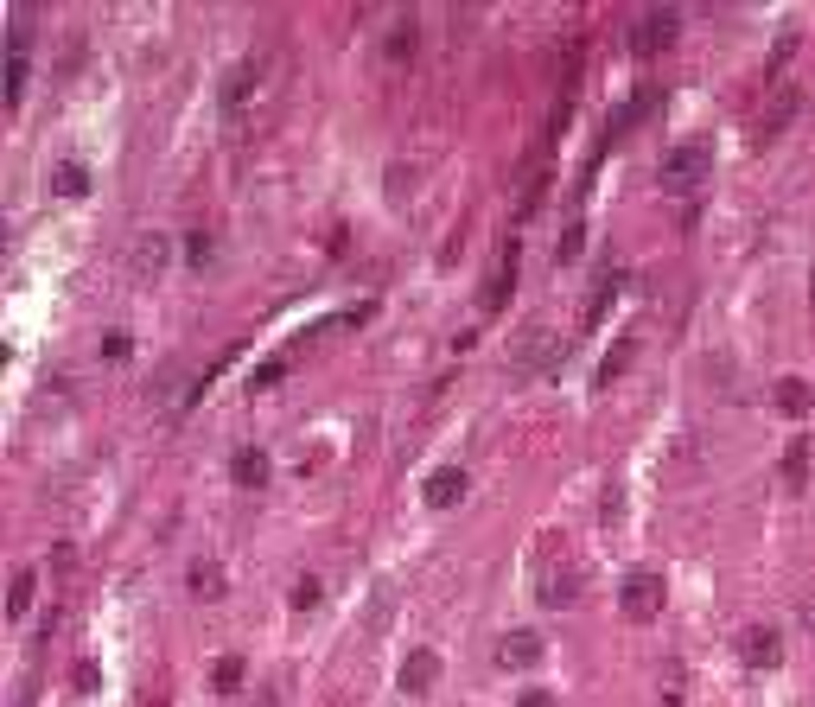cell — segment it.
<instances>
[{
    "label": "cell",
    "mask_w": 815,
    "mask_h": 707,
    "mask_svg": "<svg viewBox=\"0 0 815 707\" xmlns=\"http://www.w3.org/2000/svg\"><path fill=\"white\" fill-rule=\"evenodd\" d=\"M554 357H561V332H554V325H523L516 344H510V376L529 383V376H542Z\"/></svg>",
    "instance_id": "obj_1"
},
{
    "label": "cell",
    "mask_w": 815,
    "mask_h": 707,
    "mask_svg": "<svg viewBox=\"0 0 815 707\" xmlns=\"http://www.w3.org/2000/svg\"><path fill=\"white\" fill-rule=\"evenodd\" d=\"M631 51L637 58H650V51H669L675 39H682V7H644V13H631Z\"/></svg>",
    "instance_id": "obj_2"
},
{
    "label": "cell",
    "mask_w": 815,
    "mask_h": 707,
    "mask_svg": "<svg viewBox=\"0 0 815 707\" xmlns=\"http://www.w3.org/2000/svg\"><path fill=\"white\" fill-rule=\"evenodd\" d=\"M656 185H663V192H695V185H707V147L701 141L669 147L663 160H656Z\"/></svg>",
    "instance_id": "obj_3"
},
{
    "label": "cell",
    "mask_w": 815,
    "mask_h": 707,
    "mask_svg": "<svg viewBox=\"0 0 815 707\" xmlns=\"http://www.w3.org/2000/svg\"><path fill=\"white\" fill-rule=\"evenodd\" d=\"M618 606H624V618H637V625H644V618L663 612V580H656L650 567H631L624 586H618Z\"/></svg>",
    "instance_id": "obj_4"
},
{
    "label": "cell",
    "mask_w": 815,
    "mask_h": 707,
    "mask_svg": "<svg viewBox=\"0 0 815 707\" xmlns=\"http://www.w3.org/2000/svg\"><path fill=\"white\" fill-rule=\"evenodd\" d=\"M656 102H663L656 90H631V96H624L612 115H605V134H599V147H618V141H624L631 128H644L650 115H656Z\"/></svg>",
    "instance_id": "obj_5"
},
{
    "label": "cell",
    "mask_w": 815,
    "mask_h": 707,
    "mask_svg": "<svg viewBox=\"0 0 815 707\" xmlns=\"http://www.w3.org/2000/svg\"><path fill=\"white\" fill-rule=\"evenodd\" d=\"M796 115H803V90L796 83H784V90H771V102H765V115H758V147H771L777 134H784Z\"/></svg>",
    "instance_id": "obj_6"
},
{
    "label": "cell",
    "mask_w": 815,
    "mask_h": 707,
    "mask_svg": "<svg viewBox=\"0 0 815 707\" xmlns=\"http://www.w3.org/2000/svg\"><path fill=\"white\" fill-rule=\"evenodd\" d=\"M516 293V243H504V255L491 262V274H484V287H478V313H497Z\"/></svg>",
    "instance_id": "obj_7"
},
{
    "label": "cell",
    "mask_w": 815,
    "mask_h": 707,
    "mask_svg": "<svg viewBox=\"0 0 815 707\" xmlns=\"http://www.w3.org/2000/svg\"><path fill=\"white\" fill-rule=\"evenodd\" d=\"M440 682V650H408L402 657V669H395V688H402V695H427V688Z\"/></svg>",
    "instance_id": "obj_8"
},
{
    "label": "cell",
    "mask_w": 815,
    "mask_h": 707,
    "mask_svg": "<svg viewBox=\"0 0 815 707\" xmlns=\"http://www.w3.org/2000/svg\"><path fill=\"white\" fill-rule=\"evenodd\" d=\"M255 83H262V64H255V58H242V64H230V77H223L217 83V102H223V109H242V102H249L255 96Z\"/></svg>",
    "instance_id": "obj_9"
},
{
    "label": "cell",
    "mask_w": 815,
    "mask_h": 707,
    "mask_svg": "<svg viewBox=\"0 0 815 707\" xmlns=\"http://www.w3.org/2000/svg\"><path fill=\"white\" fill-rule=\"evenodd\" d=\"M268 472H274V465H268L262 446H236V453H230V478H236L242 491H262V485H268Z\"/></svg>",
    "instance_id": "obj_10"
},
{
    "label": "cell",
    "mask_w": 815,
    "mask_h": 707,
    "mask_svg": "<svg viewBox=\"0 0 815 707\" xmlns=\"http://www.w3.org/2000/svg\"><path fill=\"white\" fill-rule=\"evenodd\" d=\"M739 650H745V663H752V669H777V663H784V637H777L771 625H752Z\"/></svg>",
    "instance_id": "obj_11"
},
{
    "label": "cell",
    "mask_w": 815,
    "mask_h": 707,
    "mask_svg": "<svg viewBox=\"0 0 815 707\" xmlns=\"http://www.w3.org/2000/svg\"><path fill=\"white\" fill-rule=\"evenodd\" d=\"M497 663H504V669L542 663V637H535V631H504V644H497Z\"/></svg>",
    "instance_id": "obj_12"
},
{
    "label": "cell",
    "mask_w": 815,
    "mask_h": 707,
    "mask_svg": "<svg viewBox=\"0 0 815 707\" xmlns=\"http://www.w3.org/2000/svg\"><path fill=\"white\" fill-rule=\"evenodd\" d=\"M574 599H580V574L574 567H548L542 574V606L561 612V606H574Z\"/></svg>",
    "instance_id": "obj_13"
},
{
    "label": "cell",
    "mask_w": 815,
    "mask_h": 707,
    "mask_svg": "<svg viewBox=\"0 0 815 707\" xmlns=\"http://www.w3.org/2000/svg\"><path fill=\"white\" fill-rule=\"evenodd\" d=\"M459 497H465V472H459V465H440V472L427 478V504L433 510H453Z\"/></svg>",
    "instance_id": "obj_14"
},
{
    "label": "cell",
    "mask_w": 815,
    "mask_h": 707,
    "mask_svg": "<svg viewBox=\"0 0 815 707\" xmlns=\"http://www.w3.org/2000/svg\"><path fill=\"white\" fill-rule=\"evenodd\" d=\"M414 45H421V26H414V20H395V26L383 32V58H389V64H408Z\"/></svg>",
    "instance_id": "obj_15"
},
{
    "label": "cell",
    "mask_w": 815,
    "mask_h": 707,
    "mask_svg": "<svg viewBox=\"0 0 815 707\" xmlns=\"http://www.w3.org/2000/svg\"><path fill=\"white\" fill-rule=\"evenodd\" d=\"M185 586H192V599H204V606H211V599H223V567L217 561H192V574H185Z\"/></svg>",
    "instance_id": "obj_16"
},
{
    "label": "cell",
    "mask_w": 815,
    "mask_h": 707,
    "mask_svg": "<svg viewBox=\"0 0 815 707\" xmlns=\"http://www.w3.org/2000/svg\"><path fill=\"white\" fill-rule=\"evenodd\" d=\"M771 402H777V408H784V415H790V421H803V415H809V402H815V395H809V383H803V376H784V383H777V389H771Z\"/></svg>",
    "instance_id": "obj_17"
},
{
    "label": "cell",
    "mask_w": 815,
    "mask_h": 707,
    "mask_svg": "<svg viewBox=\"0 0 815 707\" xmlns=\"http://www.w3.org/2000/svg\"><path fill=\"white\" fill-rule=\"evenodd\" d=\"M32 593H39V574L20 567V574L7 580V618H26V612H32Z\"/></svg>",
    "instance_id": "obj_18"
},
{
    "label": "cell",
    "mask_w": 815,
    "mask_h": 707,
    "mask_svg": "<svg viewBox=\"0 0 815 707\" xmlns=\"http://www.w3.org/2000/svg\"><path fill=\"white\" fill-rule=\"evenodd\" d=\"M90 192V172H83L77 160H64L58 172H51V198H83Z\"/></svg>",
    "instance_id": "obj_19"
},
{
    "label": "cell",
    "mask_w": 815,
    "mask_h": 707,
    "mask_svg": "<svg viewBox=\"0 0 815 707\" xmlns=\"http://www.w3.org/2000/svg\"><path fill=\"white\" fill-rule=\"evenodd\" d=\"M166 249H172L166 236H153V230H147L141 243H134V268H141V274H160V268H166Z\"/></svg>",
    "instance_id": "obj_20"
},
{
    "label": "cell",
    "mask_w": 815,
    "mask_h": 707,
    "mask_svg": "<svg viewBox=\"0 0 815 707\" xmlns=\"http://www.w3.org/2000/svg\"><path fill=\"white\" fill-rule=\"evenodd\" d=\"M7 109H20V96H26V51H7Z\"/></svg>",
    "instance_id": "obj_21"
},
{
    "label": "cell",
    "mask_w": 815,
    "mask_h": 707,
    "mask_svg": "<svg viewBox=\"0 0 815 707\" xmlns=\"http://www.w3.org/2000/svg\"><path fill=\"white\" fill-rule=\"evenodd\" d=\"M809 478V440H790L784 446V485H803Z\"/></svg>",
    "instance_id": "obj_22"
},
{
    "label": "cell",
    "mask_w": 815,
    "mask_h": 707,
    "mask_svg": "<svg viewBox=\"0 0 815 707\" xmlns=\"http://www.w3.org/2000/svg\"><path fill=\"white\" fill-rule=\"evenodd\" d=\"M242 676H249V669H242V657H223V663L211 669V688H217V695H236Z\"/></svg>",
    "instance_id": "obj_23"
},
{
    "label": "cell",
    "mask_w": 815,
    "mask_h": 707,
    "mask_svg": "<svg viewBox=\"0 0 815 707\" xmlns=\"http://www.w3.org/2000/svg\"><path fill=\"white\" fill-rule=\"evenodd\" d=\"M796 45H803V32H777V45H771V64H765L771 77H777V71H784V64L796 58Z\"/></svg>",
    "instance_id": "obj_24"
},
{
    "label": "cell",
    "mask_w": 815,
    "mask_h": 707,
    "mask_svg": "<svg viewBox=\"0 0 815 707\" xmlns=\"http://www.w3.org/2000/svg\"><path fill=\"white\" fill-rule=\"evenodd\" d=\"M287 606H293V612H312V606H319V580L300 574V580H293V593H287Z\"/></svg>",
    "instance_id": "obj_25"
},
{
    "label": "cell",
    "mask_w": 815,
    "mask_h": 707,
    "mask_svg": "<svg viewBox=\"0 0 815 707\" xmlns=\"http://www.w3.org/2000/svg\"><path fill=\"white\" fill-rule=\"evenodd\" d=\"M580 249H586V223L574 217V223L561 230V249H554V255H561V262H580Z\"/></svg>",
    "instance_id": "obj_26"
},
{
    "label": "cell",
    "mask_w": 815,
    "mask_h": 707,
    "mask_svg": "<svg viewBox=\"0 0 815 707\" xmlns=\"http://www.w3.org/2000/svg\"><path fill=\"white\" fill-rule=\"evenodd\" d=\"M185 262H192V268H211V262H217V255H211V236H204V230L185 236Z\"/></svg>",
    "instance_id": "obj_27"
},
{
    "label": "cell",
    "mask_w": 815,
    "mask_h": 707,
    "mask_svg": "<svg viewBox=\"0 0 815 707\" xmlns=\"http://www.w3.org/2000/svg\"><path fill=\"white\" fill-rule=\"evenodd\" d=\"M631 351H637V344H631V338H618V344H612V357L599 364V383H612V376H618L624 364H631Z\"/></svg>",
    "instance_id": "obj_28"
},
{
    "label": "cell",
    "mask_w": 815,
    "mask_h": 707,
    "mask_svg": "<svg viewBox=\"0 0 815 707\" xmlns=\"http://www.w3.org/2000/svg\"><path fill=\"white\" fill-rule=\"evenodd\" d=\"M128 351H134L128 332H109V338H102V364H128Z\"/></svg>",
    "instance_id": "obj_29"
},
{
    "label": "cell",
    "mask_w": 815,
    "mask_h": 707,
    "mask_svg": "<svg viewBox=\"0 0 815 707\" xmlns=\"http://www.w3.org/2000/svg\"><path fill=\"white\" fill-rule=\"evenodd\" d=\"M389 192H395V204H402V192H414V172L408 166H389Z\"/></svg>",
    "instance_id": "obj_30"
},
{
    "label": "cell",
    "mask_w": 815,
    "mask_h": 707,
    "mask_svg": "<svg viewBox=\"0 0 815 707\" xmlns=\"http://www.w3.org/2000/svg\"><path fill=\"white\" fill-rule=\"evenodd\" d=\"M516 707H554V695H548V688H529V695L516 701Z\"/></svg>",
    "instance_id": "obj_31"
},
{
    "label": "cell",
    "mask_w": 815,
    "mask_h": 707,
    "mask_svg": "<svg viewBox=\"0 0 815 707\" xmlns=\"http://www.w3.org/2000/svg\"><path fill=\"white\" fill-rule=\"evenodd\" d=\"M796 618H803V631H809V637H815V593H809V599H803V606H796Z\"/></svg>",
    "instance_id": "obj_32"
},
{
    "label": "cell",
    "mask_w": 815,
    "mask_h": 707,
    "mask_svg": "<svg viewBox=\"0 0 815 707\" xmlns=\"http://www.w3.org/2000/svg\"><path fill=\"white\" fill-rule=\"evenodd\" d=\"M663 707H682V682H669V688H663Z\"/></svg>",
    "instance_id": "obj_33"
},
{
    "label": "cell",
    "mask_w": 815,
    "mask_h": 707,
    "mask_svg": "<svg viewBox=\"0 0 815 707\" xmlns=\"http://www.w3.org/2000/svg\"><path fill=\"white\" fill-rule=\"evenodd\" d=\"M809 300H815V274H809Z\"/></svg>",
    "instance_id": "obj_34"
}]
</instances>
